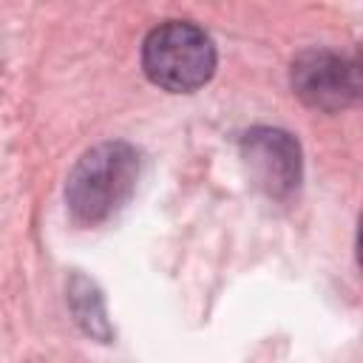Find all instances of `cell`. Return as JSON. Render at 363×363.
<instances>
[{"label":"cell","instance_id":"6da1fadb","mask_svg":"<svg viewBox=\"0 0 363 363\" xmlns=\"http://www.w3.org/2000/svg\"><path fill=\"white\" fill-rule=\"evenodd\" d=\"M139 167V150L122 139H108L88 147L65 182V201L74 221L94 227L122 210L136 190Z\"/></svg>","mask_w":363,"mask_h":363},{"label":"cell","instance_id":"7a4b0ae2","mask_svg":"<svg viewBox=\"0 0 363 363\" xmlns=\"http://www.w3.org/2000/svg\"><path fill=\"white\" fill-rule=\"evenodd\" d=\"M142 68L153 85L170 94H190L216 74V45L196 23L167 20L145 37Z\"/></svg>","mask_w":363,"mask_h":363},{"label":"cell","instance_id":"3957f363","mask_svg":"<svg viewBox=\"0 0 363 363\" xmlns=\"http://www.w3.org/2000/svg\"><path fill=\"white\" fill-rule=\"evenodd\" d=\"M289 82L295 96L315 108V111H343L360 94V68L357 60L329 51V48H309L292 60Z\"/></svg>","mask_w":363,"mask_h":363},{"label":"cell","instance_id":"277c9868","mask_svg":"<svg viewBox=\"0 0 363 363\" xmlns=\"http://www.w3.org/2000/svg\"><path fill=\"white\" fill-rule=\"evenodd\" d=\"M241 159L250 182L269 199H286L298 190L303 159L301 145L281 128H252L241 136Z\"/></svg>","mask_w":363,"mask_h":363},{"label":"cell","instance_id":"5b68a950","mask_svg":"<svg viewBox=\"0 0 363 363\" xmlns=\"http://www.w3.org/2000/svg\"><path fill=\"white\" fill-rule=\"evenodd\" d=\"M68 303L74 312V320L82 326L85 335L96 337V340H111L113 329L105 312V301L99 295V289L94 286V281H88L85 275H74L68 284Z\"/></svg>","mask_w":363,"mask_h":363}]
</instances>
